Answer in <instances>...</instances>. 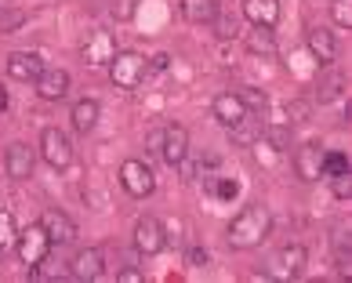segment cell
Wrapping results in <instances>:
<instances>
[{"label":"cell","instance_id":"1","mask_svg":"<svg viewBox=\"0 0 352 283\" xmlns=\"http://www.w3.org/2000/svg\"><path fill=\"white\" fill-rule=\"evenodd\" d=\"M269 229H272V211L265 207V203H247V207L229 222L226 240H229L232 251H254V247L265 243Z\"/></svg>","mask_w":352,"mask_h":283},{"label":"cell","instance_id":"2","mask_svg":"<svg viewBox=\"0 0 352 283\" xmlns=\"http://www.w3.org/2000/svg\"><path fill=\"white\" fill-rule=\"evenodd\" d=\"M146 69H149L146 55H138V51H116L113 62H109V80L120 87V91H135V87L146 80Z\"/></svg>","mask_w":352,"mask_h":283},{"label":"cell","instance_id":"3","mask_svg":"<svg viewBox=\"0 0 352 283\" xmlns=\"http://www.w3.org/2000/svg\"><path fill=\"white\" fill-rule=\"evenodd\" d=\"M120 185H124L127 196L146 200V196H153V192H156V174H153V167L146 160L131 157V160L120 163Z\"/></svg>","mask_w":352,"mask_h":283},{"label":"cell","instance_id":"4","mask_svg":"<svg viewBox=\"0 0 352 283\" xmlns=\"http://www.w3.org/2000/svg\"><path fill=\"white\" fill-rule=\"evenodd\" d=\"M305 262H309V251L302 247V243H287V247H280L276 254L269 258V280H280V283H287V280H298L305 273Z\"/></svg>","mask_w":352,"mask_h":283},{"label":"cell","instance_id":"5","mask_svg":"<svg viewBox=\"0 0 352 283\" xmlns=\"http://www.w3.org/2000/svg\"><path fill=\"white\" fill-rule=\"evenodd\" d=\"M15 251H19L22 265H30V269H33V265H41L47 254H51V240H47V233H44V225H41V222H33V225L19 229Z\"/></svg>","mask_w":352,"mask_h":283},{"label":"cell","instance_id":"6","mask_svg":"<svg viewBox=\"0 0 352 283\" xmlns=\"http://www.w3.org/2000/svg\"><path fill=\"white\" fill-rule=\"evenodd\" d=\"M41 157L47 167H55V171H66L73 163V142L66 131H58V127H44L41 131Z\"/></svg>","mask_w":352,"mask_h":283},{"label":"cell","instance_id":"7","mask_svg":"<svg viewBox=\"0 0 352 283\" xmlns=\"http://www.w3.org/2000/svg\"><path fill=\"white\" fill-rule=\"evenodd\" d=\"M131 240H135V251H138V254H146V258H153V254H160V251L167 247V233H164L160 218H153V214L138 218Z\"/></svg>","mask_w":352,"mask_h":283},{"label":"cell","instance_id":"8","mask_svg":"<svg viewBox=\"0 0 352 283\" xmlns=\"http://www.w3.org/2000/svg\"><path fill=\"white\" fill-rule=\"evenodd\" d=\"M102 273H106V254H102L98 247H84V251L73 254V262H69V280L91 283V280H98Z\"/></svg>","mask_w":352,"mask_h":283},{"label":"cell","instance_id":"9","mask_svg":"<svg viewBox=\"0 0 352 283\" xmlns=\"http://www.w3.org/2000/svg\"><path fill=\"white\" fill-rule=\"evenodd\" d=\"M33 167H36V152L25 146V142H11L8 152H4V171H8V178L25 182V178H33Z\"/></svg>","mask_w":352,"mask_h":283},{"label":"cell","instance_id":"10","mask_svg":"<svg viewBox=\"0 0 352 283\" xmlns=\"http://www.w3.org/2000/svg\"><path fill=\"white\" fill-rule=\"evenodd\" d=\"M33 87H36V95H41L44 102H62L69 95V73L58 69V66H44L41 76L33 80Z\"/></svg>","mask_w":352,"mask_h":283},{"label":"cell","instance_id":"11","mask_svg":"<svg viewBox=\"0 0 352 283\" xmlns=\"http://www.w3.org/2000/svg\"><path fill=\"white\" fill-rule=\"evenodd\" d=\"M262 131H265L262 113L247 109L243 117L229 127V138H232V146H240V149H254V142H262Z\"/></svg>","mask_w":352,"mask_h":283},{"label":"cell","instance_id":"12","mask_svg":"<svg viewBox=\"0 0 352 283\" xmlns=\"http://www.w3.org/2000/svg\"><path fill=\"white\" fill-rule=\"evenodd\" d=\"M320 160H323V146L320 142H305V146L294 149V174L302 178V182H320Z\"/></svg>","mask_w":352,"mask_h":283},{"label":"cell","instance_id":"13","mask_svg":"<svg viewBox=\"0 0 352 283\" xmlns=\"http://www.w3.org/2000/svg\"><path fill=\"white\" fill-rule=\"evenodd\" d=\"M44 69V58L36 51H11L8 55V76L11 80H22V84H33Z\"/></svg>","mask_w":352,"mask_h":283},{"label":"cell","instance_id":"14","mask_svg":"<svg viewBox=\"0 0 352 283\" xmlns=\"http://www.w3.org/2000/svg\"><path fill=\"white\" fill-rule=\"evenodd\" d=\"M80 55H84V62L87 66H109L113 62V55H116V36L113 33H91L87 41H84V47H80Z\"/></svg>","mask_w":352,"mask_h":283},{"label":"cell","instance_id":"15","mask_svg":"<svg viewBox=\"0 0 352 283\" xmlns=\"http://www.w3.org/2000/svg\"><path fill=\"white\" fill-rule=\"evenodd\" d=\"M160 157L164 163H178L189 157V131L182 124H164V146H160Z\"/></svg>","mask_w":352,"mask_h":283},{"label":"cell","instance_id":"16","mask_svg":"<svg viewBox=\"0 0 352 283\" xmlns=\"http://www.w3.org/2000/svg\"><path fill=\"white\" fill-rule=\"evenodd\" d=\"M41 225H44V233H47V240L51 243H73L76 240V222L66 214V211H44L41 214Z\"/></svg>","mask_w":352,"mask_h":283},{"label":"cell","instance_id":"17","mask_svg":"<svg viewBox=\"0 0 352 283\" xmlns=\"http://www.w3.org/2000/svg\"><path fill=\"white\" fill-rule=\"evenodd\" d=\"M305 44H309L312 58H316L320 66H334V58H338V41H334L331 30H323V25H312V30L305 33Z\"/></svg>","mask_w":352,"mask_h":283},{"label":"cell","instance_id":"18","mask_svg":"<svg viewBox=\"0 0 352 283\" xmlns=\"http://www.w3.org/2000/svg\"><path fill=\"white\" fill-rule=\"evenodd\" d=\"M211 113H214V120L221 124V127H232L243 113H247V102L236 95V91H221L214 102H211Z\"/></svg>","mask_w":352,"mask_h":283},{"label":"cell","instance_id":"19","mask_svg":"<svg viewBox=\"0 0 352 283\" xmlns=\"http://www.w3.org/2000/svg\"><path fill=\"white\" fill-rule=\"evenodd\" d=\"M243 19L251 22V25L276 30V22H280V0H243Z\"/></svg>","mask_w":352,"mask_h":283},{"label":"cell","instance_id":"20","mask_svg":"<svg viewBox=\"0 0 352 283\" xmlns=\"http://www.w3.org/2000/svg\"><path fill=\"white\" fill-rule=\"evenodd\" d=\"M182 19L189 25H211L218 15V0H182Z\"/></svg>","mask_w":352,"mask_h":283},{"label":"cell","instance_id":"21","mask_svg":"<svg viewBox=\"0 0 352 283\" xmlns=\"http://www.w3.org/2000/svg\"><path fill=\"white\" fill-rule=\"evenodd\" d=\"M69 120H73V131L87 135L91 127L98 124V102H95V98H80V102H73V113H69Z\"/></svg>","mask_w":352,"mask_h":283},{"label":"cell","instance_id":"22","mask_svg":"<svg viewBox=\"0 0 352 283\" xmlns=\"http://www.w3.org/2000/svg\"><path fill=\"white\" fill-rule=\"evenodd\" d=\"M243 44L251 55H265V58L276 55V36H272V30H265V25H254V30L243 36Z\"/></svg>","mask_w":352,"mask_h":283},{"label":"cell","instance_id":"23","mask_svg":"<svg viewBox=\"0 0 352 283\" xmlns=\"http://www.w3.org/2000/svg\"><path fill=\"white\" fill-rule=\"evenodd\" d=\"M345 171H352L345 152L342 149H323V160H320V178H323V182L334 178V174H345Z\"/></svg>","mask_w":352,"mask_h":283},{"label":"cell","instance_id":"24","mask_svg":"<svg viewBox=\"0 0 352 283\" xmlns=\"http://www.w3.org/2000/svg\"><path fill=\"white\" fill-rule=\"evenodd\" d=\"M204 178H207V182H211V192H214L218 200L232 203V200L240 196V182H236V178H214V174H204Z\"/></svg>","mask_w":352,"mask_h":283},{"label":"cell","instance_id":"25","mask_svg":"<svg viewBox=\"0 0 352 283\" xmlns=\"http://www.w3.org/2000/svg\"><path fill=\"white\" fill-rule=\"evenodd\" d=\"M15 236H19V225H15V214L0 207V251L15 247Z\"/></svg>","mask_w":352,"mask_h":283},{"label":"cell","instance_id":"26","mask_svg":"<svg viewBox=\"0 0 352 283\" xmlns=\"http://www.w3.org/2000/svg\"><path fill=\"white\" fill-rule=\"evenodd\" d=\"M109 15H113V22H120V25L135 22V15H138V0H113Z\"/></svg>","mask_w":352,"mask_h":283},{"label":"cell","instance_id":"27","mask_svg":"<svg viewBox=\"0 0 352 283\" xmlns=\"http://www.w3.org/2000/svg\"><path fill=\"white\" fill-rule=\"evenodd\" d=\"M342 87H345V80L338 73H331L327 80L320 84V91H316V98L323 102V106H327V102H334V98H342Z\"/></svg>","mask_w":352,"mask_h":283},{"label":"cell","instance_id":"28","mask_svg":"<svg viewBox=\"0 0 352 283\" xmlns=\"http://www.w3.org/2000/svg\"><path fill=\"white\" fill-rule=\"evenodd\" d=\"M331 19L338 30H352V0H331Z\"/></svg>","mask_w":352,"mask_h":283},{"label":"cell","instance_id":"29","mask_svg":"<svg viewBox=\"0 0 352 283\" xmlns=\"http://www.w3.org/2000/svg\"><path fill=\"white\" fill-rule=\"evenodd\" d=\"M331 182V192L338 200H349L352 196V171H345V174H334V178H327Z\"/></svg>","mask_w":352,"mask_h":283},{"label":"cell","instance_id":"30","mask_svg":"<svg viewBox=\"0 0 352 283\" xmlns=\"http://www.w3.org/2000/svg\"><path fill=\"white\" fill-rule=\"evenodd\" d=\"M211 25H218V36H221V41H232V36H236V19H221V11L214 15Z\"/></svg>","mask_w":352,"mask_h":283},{"label":"cell","instance_id":"31","mask_svg":"<svg viewBox=\"0 0 352 283\" xmlns=\"http://www.w3.org/2000/svg\"><path fill=\"white\" fill-rule=\"evenodd\" d=\"M25 22L22 11H8V15H0V33H11V30H19V25Z\"/></svg>","mask_w":352,"mask_h":283},{"label":"cell","instance_id":"32","mask_svg":"<svg viewBox=\"0 0 352 283\" xmlns=\"http://www.w3.org/2000/svg\"><path fill=\"white\" fill-rule=\"evenodd\" d=\"M160 146H164V124L153 127V131L146 135V152H156V157H160Z\"/></svg>","mask_w":352,"mask_h":283},{"label":"cell","instance_id":"33","mask_svg":"<svg viewBox=\"0 0 352 283\" xmlns=\"http://www.w3.org/2000/svg\"><path fill=\"white\" fill-rule=\"evenodd\" d=\"M186 262L200 269V265H211V254H207V251H200V247H192V251L186 254Z\"/></svg>","mask_w":352,"mask_h":283},{"label":"cell","instance_id":"34","mask_svg":"<svg viewBox=\"0 0 352 283\" xmlns=\"http://www.w3.org/2000/svg\"><path fill=\"white\" fill-rule=\"evenodd\" d=\"M116 280H120V283H142L146 276H142V269H120V273H116Z\"/></svg>","mask_w":352,"mask_h":283},{"label":"cell","instance_id":"35","mask_svg":"<svg viewBox=\"0 0 352 283\" xmlns=\"http://www.w3.org/2000/svg\"><path fill=\"white\" fill-rule=\"evenodd\" d=\"M4 109H8V87L0 84V113H4Z\"/></svg>","mask_w":352,"mask_h":283}]
</instances>
